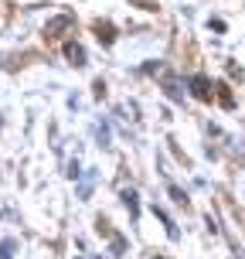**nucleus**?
<instances>
[{"instance_id":"obj_1","label":"nucleus","mask_w":245,"mask_h":259,"mask_svg":"<svg viewBox=\"0 0 245 259\" xmlns=\"http://www.w3.org/2000/svg\"><path fill=\"white\" fill-rule=\"evenodd\" d=\"M65 27H72V17H55L52 24L44 27V34L48 38H58V31H65Z\"/></svg>"},{"instance_id":"obj_2","label":"nucleus","mask_w":245,"mask_h":259,"mask_svg":"<svg viewBox=\"0 0 245 259\" xmlns=\"http://www.w3.org/2000/svg\"><path fill=\"white\" fill-rule=\"evenodd\" d=\"M65 55H68V58H72V65H78V68L85 65V52H82L78 45H68V48H65Z\"/></svg>"},{"instance_id":"obj_3","label":"nucleus","mask_w":245,"mask_h":259,"mask_svg":"<svg viewBox=\"0 0 245 259\" xmlns=\"http://www.w3.org/2000/svg\"><path fill=\"white\" fill-rule=\"evenodd\" d=\"M123 205H126L129 211H133V219L140 215V205H136V191H123Z\"/></svg>"},{"instance_id":"obj_4","label":"nucleus","mask_w":245,"mask_h":259,"mask_svg":"<svg viewBox=\"0 0 245 259\" xmlns=\"http://www.w3.org/2000/svg\"><path fill=\"white\" fill-rule=\"evenodd\" d=\"M191 85H194V96H198V99H208V96H211V92H208V82H205V78H194Z\"/></svg>"},{"instance_id":"obj_5","label":"nucleus","mask_w":245,"mask_h":259,"mask_svg":"<svg viewBox=\"0 0 245 259\" xmlns=\"http://www.w3.org/2000/svg\"><path fill=\"white\" fill-rule=\"evenodd\" d=\"M11 256H14V242L4 239V242H0V259H11Z\"/></svg>"}]
</instances>
